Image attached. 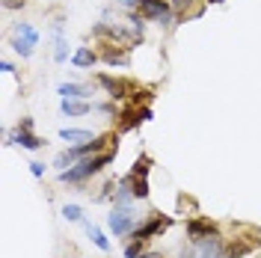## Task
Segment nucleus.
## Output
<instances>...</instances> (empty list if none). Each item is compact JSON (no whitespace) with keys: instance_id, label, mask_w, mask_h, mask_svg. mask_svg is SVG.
Masks as SVG:
<instances>
[{"instance_id":"obj_1","label":"nucleus","mask_w":261,"mask_h":258,"mask_svg":"<svg viewBox=\"0 0 261 258\" xmlns=\"http://www.w3.org/2000/svg\"><path fill=\"white\" fill-rule=\"evenodd\" d=\"M113 161H116V148H107V151L89 154V158L77 161L74 166H68V169H63V172H57V178H60L63 184H68V187H83L86 181H92L104 166H110Z\"/></svg>"},{"instance_id":"obj_2","label":"nucleus","mask_w":261,"mask_h":258,"mask_svg":"<svg viewBox=\"0 0 261 258\" xmlns=\"http://www.w3.org/2000/svg\"><path fill=\"white\" fill-rule=\"evenodd\" d=\"M113 134H98L92 143H83V145H68V148H63L57 158H54V169L57 172H63V169H68V166H74L77 161H83V158H89V154H98V151H107V148H113Z\"/></svg>"},{"instance_id":"obj_3","label":"nucleus","mask_w":261,"mask_h":258,"mask_svg":"<svg viewBox=\"0 0 261 258\" xmlns=\"http://www.w3.org/2000/svg\"><path fill=\"white\" fill-rule=\"evenodd\" d=\"M140 214H137V205H113L110 214H107V228H110V235L113 238H122V241H128L130 235H134V228L140 226Z\"/></svg>"},{"instance_id":"obj_4","label":"nucleus","mask_w":261,"mask_h":258,"mask_svg":"<svg viewBox=\"0 0 261 258\" xmlns=\"http://www.w3.org/2000/svg\"><path fill=\"white\" fill-rule=\"evenodd\" d=\"M36 45H39V30L33 27L30 21H15L12 33H9V48L15 50L21 60H30Z\"/></svg>"},{"instance_id":"obj_5","label":"nucleus","mask_w":261,"mask_h":258,"mask_svg":"<svg viewBox=\"0 0 261 258\" xmlns=\"http://www.w3.org/2000/svg\"><path fill=\"white\" fill-rule=\"evenodd\" d=\"M172 223H175V220H172V217H169V214H161V211H148L146 217H143V220H140V226L134 228V235H130V238H137V241H151V238H161L163 231H166V228L172 226ZM128 238V241H130Z\"/></svg>"},{"instance_id":"obj_6","label":"nucleus","mask_w":261,"mask_h":258,"mask_svg":"<svg viewBox=\"0 0 261 258\" xmlns=\"http://www.w3.org/2000/svg\"><path fill=\"white\" fill-rule=\"evenodd\" d=\"M137 12L146 21H151V24H161V27H172L175 24V9H172L169 0H143Z\"/></svg>"},{"instance_id":"obj_7","label":"nucleus","mask_w":261,"mask_h":258,"mask_svg":"<svg viewBox=\"0 0 261 258\" xmlns=\"http://www.w3.org/2000/svg\"><path fill=\"white\" fill-rule=\"evenodd\" d=\"M151 107H140V104H130L128 110H122L119 113V119H116V131L119 134H128V131H134V128H140L143 122H151Z\"/></svg>"},{"instance_id":"obj_8","label":"nucleus","mask_w":261,"mask_h":258,"mask_svg":"<svg viewBox=\"0 0 261 258\" xmlns=\"http://www.w3.org/2000/svg\"><path fill=\"white\" fill-rule=\"evenodd\" d=\"M184 235H187V241H202V238H214V235H223L220 231V226L214 223L211 217H190L187 223H184Z\"/></svg>"},{"instance_id":"obj_9","label":"nucleus","mask_w":261,"mask_h":258,"mask_svg":"<svg viewBox=\"0 0 261 258\" xmlns=\"http://www.w3.org/2000/svg\"><path fill=\"white\" fill-rule=\"evenodd\" d=\"M6 145H21L24 151H39V148H45V137H36L33 131H6Z\"/></svg>"},{"instance_id":"obj_10","label":"nucleus","mask_w":261,"mask_h":258,"mask_svg":"<svg viewBox=\"0 0 261 258\" xmlns=\"http://www.w3.org/2000/svg\"><path fill=\"white\" fill-rule=\"evenodd\" d=\"M95 83L107 92L110 101H122V98H128V89L130 83H125L122 78H110V74H95Z\"/></svg>"},{"instance_id":"obj_11","label":"nucleus","mask_w":261,"mask_h":258,"mask_svg":"<svg viewBox=\"0 0 261 258\" xmlns=\"http://www.w3.org/2000/svg\"><path fill=\"white\" fill-rule=\"evenodd\" d=\"M258 238H234L228 241L226 238V249H223V258H246L255 246H258Z\"/></svg>"},{"instance_id":"obj_12","label":"nucleus","mask_w":261,"mask_h":258,"mask_svg":"<svg viewBox=\"0 0 261 258\" xmlns=\"http://www.w3.org/2000/svg\"><path fill=\"white\" fill-rule=\"evenodd\" d=\"M60 113L68 116V119H77V116L95 113V104L92 101H83V98H63L60 101Z\"/></svg>"},{"instance_id":"obj_13","label":"nucleus","mask_w":261,"mask_h":258,"mask_svg":"<svg viewBox=\"0 0 261 258\" xmlns=\"http://www.w3.org/2000/svg\"><path fill=\"white\" fill-rule=\"evenodd\" d=\"M223 249H226V238H223V235H214V238H202V241H196V252H199V258H223Z\"/></svg>"},{"instance_id":"obj_14","label":"nucleus","mask_w":261,"mask_h":258,"mask_svg":"<svg viewBox=\"0 0 261 258\" xmlns=\"http://www.w3.org/2000/svg\"><path fill=\"white\" fill-rule=\"evenodd\" d=\"M57 95L60 98H83V101H89V98L95 95V89H92L89 83H60V86H57Z\"/></svg>"},{"instance_id":"obj_15","label":"nucleus","mask_w":261,"mask_h":258,"mask_svg":"<svg viewBox=\"0 0 261 258\" xmlns=\"http://www.w3.org/2000/svg\"><path fill=\"white\" fill-rule=\"evenodd\" d=\"M98 134H92V131L86 128H60V140L68 145H83V143H92Z\"/></svg>"},{"instance_id":"obj_16","label":"nucleus","mask_w":261,"mask_h":258,"mask_svg":"<svg viewBox=\"0 0 261 258\" xmlns=\"http://www.w3.org/2000/svg\"><path fill=\"white\" fill-rule=\"evenodd\" d=\"M107 48H110V50H104V54H101V63H107L110 68H116V65H119V68H128V65H130L128 48H116L113 50V45H107Z\"/></svg>"},{"instance_id":"obj_17","label":"nucleus","mask_w":261,"mask_h":258,"mask_svg":"<svg viewBox=\"0 0 261 258\" xmlns=\"http://www.w3.org/2000/svg\"><path fill=\"white\" fill-rule=\"evenodd\" d=\"M81 226H83V231H86V238H89V241L95 243V246L101 249V252H110V249H113V243L107 241V235H104V231H101V228H98L95 223H89V220H83Z\"/></svg>"},{"instance_id":"obj_18","label":"nucleus","mask_w":261,"mask_h":258,"mask_svg":"<svg viewBox=\"0 0 261 258\" xmlns=\"http://www.w3.org/2000/svg\"><path fill=\"white\" fill-rule=\"evenodd\" d=\"M98 60H101V57H98L92 48H86V45L74 48V54H71V65H74V68H92Z\"/></svg>"},{"instance_id":"obj_19","label":"nucleus","mask_w":261,"mask_h":258,"mask_svg":"<svg viewBox=\"0 0 261 258\" xmlns=\"http://www.w3.org/2000/svg\"><path fill=\"white\" fill-rule=\"evenodd\" d=\"M128 181H130V190H134V199H137V202H148V196H151L148 178H137V175L128 172Z\"/></svg>"},{"instance_id":"obj_20","label":"nucleus","mask_w":261,"mask_h":258,"mask_svg":"<svg viewBox=\"0 0 261 258\" xmlns=\"http://www.w3.org/2000/svg\"><path fill=\"white\" fill-rule=\"evenodd\" d=\"M60 214H63L65 223H83V220H86V217H83V208L74 205V202H65L63 208H60Z\"/></svg>"},{"instance_id":"obj_21","label":"nucleus","mask_w":261,"mask_h":258,"mask_svg":"<svg viewBox=\"0 0 261 258\" xmlns=\"http://www.w3.org/2000/svg\"><path fill=\"white\" fill-rule=\"evenodd\" d=\"M148 172H151V158H148V154H140V158L134 161V166H130V175L148 178Z\"/></svg>"},{"instance_id":"obj_22","label":"nucleus","mask_w":261,"mask_h":258,"mask_svg":"<svg viewBox=\"0 0 261 258\" xmlns=\"http://www.w3.org/2000/svg\"><path fill=\"white\" fill-rule=\"evenodd\" d=\"M143 252H146V241H137V238L125 241V249H122V255L125 258H140Z\"/></svg>"},{"instance_id":"obj_23","label":"nucleus","mask_w":261,"mask_h":258,"mask_svg":"<svg viewBox=\"0 0 261 258\" xmlns=\"http://www.w3.org/2000/svg\"><path fill=\"white\" fill-rule=\"evenodd\" d=\"M27 166H30V175L33 178H45V172H48V166H45L42 161H30Z\"/></svg>"},{"instance_id":"obj_24","label":"nucleus","mask_w":261,"mask_h":258,"mask_svg":"<svg viewBox=\"0 0 261 258\" xmlns=\"http://www.w3.org/2000/svg\"><path fill=\"white\" fill-rule=\"evenodd\" d=\"M178 258H199V252H196V243L193 241L184 243V246L178 249Z\"/></svg>"},{"instance_id":"obj_25","label":"nucleus","mask_w":261,"mask_h":258,"mask_svg":"<svg viewBox=\"0 0 261 258\" xmlns=\"http://www.w3.org/2000/svg\"><path fill=\"white\" fill-rule=\"evenodd\" d=\"M169 3H172V9H175L178 15H184V12L190 9V3H193V0H169Z\"/></svg>"},{"instance_id":"obj_26","label":"nucleus","mask_w":261,"mask_h":258,"mask_svg":"<svg viewBox=\"0 0 261 258\" xmlns=\"http://www.w3.org/2000/svg\"><path fill=\"white\" fill-rule=\"evenodd\" d=\"M116 3H119V6H122V9H128V12H137V9H140V3H143V0H116Z\"/></svg>"},{"instance_id":"obj_27","label":"nucleus","mask_w":261,"mask_h":258,"mask_svg":"<svg viewBox=\"0 0 261 258\" xmlns=\"http://www.w3.org/2000/svg\"><path fill=\"white\" fill-rule=\"evenodd\" d=\"M3 6H6V9H24L27 0H3Z\"/></svg>"},{"instance_id":"obj_28","label":"nucleus","mask_w":261,"mask_h":258,"mask_svg":"<svg viewBox=\"0 0 261 258\" xmlns=\"http://www.w3.org/2000/svg\"><path fill=\"white\" fill-rule=\"evenodd\" d=\"M0 68H3L6 74H12V78H15V74H18V71H15V65L9 63V60H0Z\"/></svg>"},{"instance_id":"obj_29","label":"nucleus","mask_w":261,"mask_h":258,"mask_svg":"<svg viewBox=\"0 0 261 258\" xmlns=\"http://www.w3.org/2000/svg\"><path fill=\"white\" fill-rule=\"evenodd\" d=\"M18 128L21 131H33V116H24V119L18 122Z\"/></svg>"},{"instance_id":"obj_30","label":"nucleus","mask_w":261,"mask_h":258,"mask_svg":"<svg viewBox=\"0 0 261 258\" xmlns=\"http://www.w3.org/2000/svg\"><path fill=\"white\" fill-rule=\"evenodd\" d=\"M208 3H214V6H220V3H226V0H208Z\"/></svg>"}]
</instances>
